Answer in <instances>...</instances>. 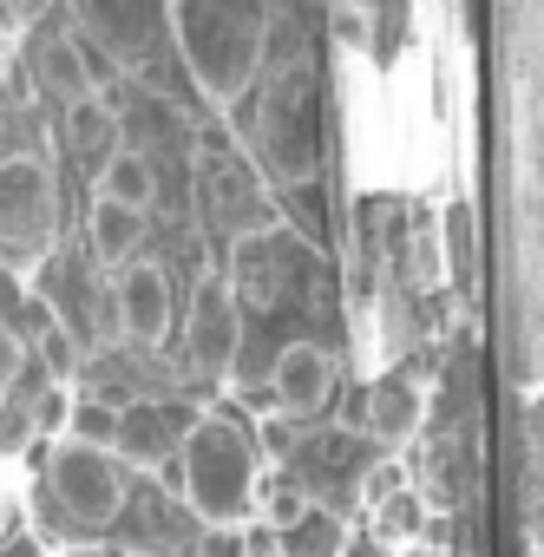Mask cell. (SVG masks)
<instances>
[{
  "label": "cell",
  "instance_id": "7a4b0ae2",
  "mask_svg": "<svg viewBox=\"0 0 544 557\" xmlns=\"http://www.w3.org/2000/svg\"><path fill=\"white\" fill-rule=\"evenodd\" d=\"M40 505H47V518H53L60 531H79V537L92 544V537H106V531L125 518V505H132V472H125L106 446L66 433V440L47 446Z\"/></svg>",
  "mask_w": 544,
  "mask_h": 557
},
{
  "label": "cell",
  "instance_id": "ba28073f",
  "mask_svg": "<svg viewBox=\"0 0 544 557\" xmlns=\"http://www.w3.org/2000/svg\"><path fill=\"white\" fill-rule=\"evenodd\" d=\"M112 322L119 335H132L138 348H164L177 329V296H171V269L132 256L119 269V289H112Z\"/></svg>",
  "mask_w": 544,
  "mask_h": 557
},
{
  "label": "cell",
  "instance_id": "6da1fadb",
  "mask_svg": "<svg viewBox=\"0 0 544 557\" xmlns=\"http://www.w3.org/2000/svg\"><path fill=\"white\" fill-rule=\"evenodd\" d=\"M164 34L177 40L197 92L210 106H243L256 86V47H262V8H230V0H171Z\"/></svg>",
  "mask_w": 544,
  "mask_h": 557
},
{
  "label": "cell",
  "instance_id": "9c48e42d",
  "mask_svg": "<svg viewBox=\"0 0 544 557\" xmlns=\"http://www.w3.org/2000/svg\"><path fill=\"white\" fill-rule=\"evenodd\" d=\"M269 394H276V413H289L296 426L335 407V355L322 342H289L269 368Z\"/></svg>",
  "mask_w": 544,
  "mask_h": 557
},
{
  "label": "cell",
  "instance_id": "4316f807",
  "mask_svg": "<svg viewBox=\"0 0 544 557\" xmlns=\"http://www.w3.org/2000/svg\"><path fill=\"white\" fill-rule=\"evenodd\" d=\"M53 557H112L106 544H66V550H53Z\"/></svg>",
  "mask_w": 544,
  "mask_h": 557
},
{
  "label": "cell",
  "instance_id": "e0dca14e",
  "mask_svg": "<svg viewBox=\"0 0 544 557\" xmlns=\"http://www.w3.org/2000/svg\"><path fill=\"white\" fill-rule=\"evenodd\" d=\"M249 511H262V524L276 531V537H289L309 511H316V492L302 485V479H256V498H249Z\"/></svg>",
  "mask_w": 544,
  "mask_h": 557
},
{
  "label": "cell",
  "instance_id": "484cf974",
  "mask_svg": "<svg viewBox=\"0 0 544 557\" xmlns=\"http://www.w3.org/2000/svg\"><path fill=\"white\" fill-rule=\"evenodd\" d=\"M0 557H47V550L34 544V531H21V524H14L8 537H0Z\"/></svg>",
  "mask_w": 544,
  "mask_h": 557
},
{
  "label": "cell",
  "instance_id": "3957f363",
  "mask_svg": "<svg viewBox=\"0 0 544 557\" xmlns=\"http://www.w3.org/2000/svg\"><path fill=\"white\" fill-rule=\"evenodd\" d=\"M177 479H184V505L203 524H243L249 498H256V453L249 433L236 426V413H197L184 446H177Z\"/></svg>",
  "mask_w": 544,
  "mask_h": 557
},
{
  "label": "cell",
  "instance_id": "9a60e30c",
  "mask_svg": "<svg viewBox=\"0 0 544 557\" xmlns=\"http://www.w3.org/2000/svg\"><path fill=\"white\" fill-rule=\"evenodd\" d=\"M60 132H66V151L99 158V151H112V138H119V112H112V99L79 92V99L60 106Z\"/></svg>",
  "mask_w": 544,
  "mask_h": 557
},
{
  "label": "cell",
  "instance_id": "d6986e66",
  "mask_svg": "<svg viewBox=\"0 0 544 557\" xmlns=\"http://www.w3.org/2000/svg\"><path fill=\"white\" fill-rule=\"evenodd\" d=\"M420 524H426V498H420L413 485H394V492H381V505H374V531H381L387 544H407V537H420Z\"/></svg>",
  "mask_w": 544,
  "mask_h": 557
},
{
  "label": "cell",
  "instance_id": "5bb4252c",
  "mask_svg": "<svg viewBox=\"0 0 544 557\" xmlns=\"http://www.w3.org/2000/svg\"><path fill=\"white\" fill-rule=\"evenodd\" d=\"M86 249H92L99 269H125L145 249V216L138 210H119V203H92L86 210Z\"/></svg>",
  "mask_w": 544,
  "mask_h": 557
},
{
  "label": "cell",
  "instance_id": "44dd1931",
  "mask_svg": "<svg viewBox=\"0 0 544 557\" xmlns=\"http://www.w3.org/2000/svg\"><path fill=\"white\" fill-rule=\"evenodd\" d=\"M256 453H262L269 466H289V459L302 453V426H296L289 413L269 407V413H262V426H256Z\"/></svg>",
  "mask_w": 544,
  "mask_h": 557
},
{
  "label": "cell",
  "instance_id": "277c9868",
  "mask_svg": "<svg viewBox=\"0 0 544 557\" xmlns=\"http://www.w3.org/2000/svg\"><path fill=\"white\" fill-rule=\"evenodd\" d=\"M249 145L262 151V164L302 184L316 171V132H309V73H283L262 79L256 112H249Z\"/></svg>",
  "mask_w": 544,
  "mask_h": 557
},
{
  "label": "cell",
  "instance_id": "ac0fdd59",
  "mask_svg": "<svg viewBox=\"0 0 544 557\" xmlns=\"http://www.w3.org/2000/svg\"><path fill=\"white\" fill-rule=\"evenodd\" d=\"M34 348H40V368L53 374V387H66V381H79V374H86V342H79V329H73V322H40Z\"/></svg>",
  "mask_w": 544,
  "mask_h": 557
},
{
  "label": "cell",
  "instance_id": "5b68a950",
  "mask_svg": "<svg viewBox=\"0 0 544 557\" xmlns=\"http://www.w3.org/2000/svg\"><path fill=\"white\" fill-rule=\"evenodd\" d=\"M302 275H309V243L296 230H283V223L249 230V236L230 243V275H223L230 296H249L262 309H276V302H289V289Z\"/></svg>",
  "mask_w": 544,
  "mask_h": 557
},
{
  "label": "cell",
  "instance_id": "cb8c5ba5",
  "mask_svg": "<svg viewBox=\"0 0 544 557\" xmlns=\"http://www.w3.org/2000/svg\"><path fill=\"white\" fill-rule=\"evenodd\" d=\"M21 374H27V342H21L8 322H0V400L21 387Z\"/></svg>",
  "mask_w": 544,
  "mask_h": 557
},
{
  "label": "cell",
  "instance_id": "4fadbf2b",
  "mask_svg": "<svg viewBox=\"0 0 544 557\" xmlns=\"http://www.w3.org/2000/svg\"><path fill=\"white\" fill-rule=\"evenodd\" d=\"M151 197H158V171H151V158L145 151H112L99 171H92V203H119V210H151Z\"/></svg>",
  "mask_w": 544,
  "mask_h": 557
},
{
  "label": "cell",
  "instance_id": "7c38bea8",
  "mask_svg": "<svg viewBox=\"0 0 544 557\" xmlns=\"http://www.w3.org/2000/svg\"><path fill=\"white\" fill-rule=\"evenodd\" d=\"M34 73H40L47 92H60V106L79 99V92H92V86H86V40H79L73 27H47V34L34 40Z\"/></svg>",
  "mask_w": 544,
  "mask_h": 557
},
{
  "label": "cell",
  "instance_id": "8992f818",
  "mask_svg": "<svg viewBox=\"0 0 544 557\" xmlns=\"http://www.w3.org/2000/svg\"><path fill=\"white\" fill-rule=\"evenodd\" d=\"M184 355L197 374L223 381L243 355V302L230 296V283L217 269L197 275V289H190V309H184Z\"/></svg>",
  "mask_w": 544,
  "mask_h": 557
},
{
  "label": "cell",
  "instance_id": "f1b7e54d",
  "mask_svg": "<svg viewBox=\"0 0 544 557\" xmlns=\"http://www.w3.org/2000/svg\"><path fill=\"white\" fill-rule=\"evenodd\" d=\"M8 66H14V47H0V86H8Z\"/></svg>",
  "mask_w": 544,
  "mask_h": 557
},
{
  "label": "cell",
  "instance_id": "30bf717a",
  "mask_svg": "<svg viewBox=\"0 0 544 557\" xmlns=\"http://www.w3.org/2000/svg\"><path fill=\"white\" fill-rule=\"evenodd\" d=\"M190 407H132L125 420H112V440H106V453L132 472V466H164V459H177V446H184V433H190Z\"/></svg>",
  "mask_w": 544,
  "mask_h": 557
},
{
  "label": "cell",
  "instance_id": "2e32d148",
  "mask_svg": "<svg viewBox=\"0 0 544 557\" xmlns=\"http://www.w3.org/2000/svg\"><path fill=\"white\" fill-rule=\"evenodd\" d=\"M420 394L407 387V381H381L374 394H368V433L381 440V446H400V440H413V426H420Z\"/></svg>",
  "mask_w": 544,
  "mask_h": 557
},
{
  "label": "cell",
  "instance_id": "7402d4cb",
  "mask_svg": "<svg viewBox=\"0 0 544 557\" xmlns=\"http://www.w3.org/2000/svg\"><path fill=\"white\" fill-rule=\"evenodd\" d=\"M190 557H249V531L243 524H197Z\"/></svg>",
  "mask_w": 544,
  "mask_h": 557
},
{
  "label": "cell",
  "instance_id": "8fae6325",
  "mask_svg": "<svg viewBox=\"0 0 544 557\" xmlns=\"http://www.w3.org/2000/svg\"><path fill=\"white\" fill-rule=\"evenodd\" d=\"M73 34L86 47H119V60H145L151 40L164 34V8H106V0H86V8L73 14Z\"/></svg>",
  "mask_w": 544,
  "mask_h": 557
},
{
  "label": "cell",
  "instance_id": "ffe728a7",
  "mask_svg": "<svg viewBox=\"0 0 544 557\" xmlns=\"http://www.w3.org/2000/svg\"><path fill=\"white\" fill-rule=\"evenodd\" d=\"M342 544H348L342 518H335V511H309V518L283 537V550H276V557H342Z\"/></svg>",
  "mask_w": 544,
  "mask_h": 557
},
{
  "label": "cell",
  "instance_id": "603a6c76",
  "mask_svg": "<svg viewBox=\"0 0 544 557\" xmlns=\"http://www.w3.org/2000/svg\"><path fill=\"white\" fill-rule=\"evenodd\" d=\"M27 426H34V433H53V440H66V426H73V400H66V387H47V394L27 407Z\"/></svg>",
  "mask_w": 544,
  "mask_h": 557
},
{
  "label": "cell",
  "instance_id": "f546056e",
  "mask_svg": "<svg viewBox=\"0 0 544 557\" xmlns=\"http://www.w3.org/2000/svg\"><path fill=\"white\" fill-rule=\"evenodd\" d=\"M132 557H158V550H132Z\"/></svg>",
  "mask_w": 544,
  "mask_h": 557
},
{
  "label": "cell",
  "instance_id": "d4e9b609",
  "mask_svg": "<svg viewBox=\"0 0 544 557\" xmlns=\"http://www.w3.org/2000/svg\"><path fill=\"white\" fill-rule=\"evenodd\" d=\"M329 27H335V40H342V47H368L374 14H368V8H335V14H329Z\"/></svg>",
  "mask_w": 544,
  "mask_h": 557
},
{
  "label": "cell",
  "instance_id": "83f0119b",
  "mask_svg": "<svg viewBox=\"0 0 544 557\" xmlns=\"http://www.w3.org/2000/svg\"><path fill=\"white\" fill-rule=\"evenodd\" d=\"M14 531V505H8V492H0V537Z\"/></svg>",
  "mask_w": 544,
  "mask_h": 557
},
{
  "label": "cell",
  "instance_id": "52a82bcc",
  "mask_svg": "<svg viewBox=\"0 0 544 557\" xmlns=\"http://www.w3.org/2000/svg\"><path fill=\"white\" fill-rule=\"evenodd\" d=\"M53 216H60V190H53L47 158L8 151L0 158V243L8 249H40L53 236Z\"/></svg>",
  "mask_w": 544,
  "mask_h": 557
}]
</instances>
